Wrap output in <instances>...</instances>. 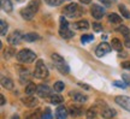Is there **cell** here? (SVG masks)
<instances>
[{"label":"cell","instance_id":"cell-1","mask_svg":"<svg viewBox=\"0 0 130 119\" xmlns=\"http://www.w3.org/2000/svg\"><path fill=\"white\" fill-rule=\"evenodd\" d=\"M83 12H84L83 7H81L79 5L75 4V3L66 5V6L64 7V11H63V13H64L65 16H68L69 18H76V17H79V16L83 14Z\"/></svg>","mask_w":130,"mask_h":119},{"label":"cell","instance_id":"cell-2","mask_svg":"<svg viewBox=\"0 0 130 119\" xmlns=\"http://www.w3.org/2000/svg\"><path fill=\"white\" fill-rule=\"evenodd\" d=\"M17 60H18L19 63H32L35 58H36V54L30 49H22L21 52L17 53Z\"/></svg>","mask_w":130,"mask_h":119},{"label":"cell","instance_id":"cell-3","mask_svg":"<svg viewBox=\"0 0 130 119\" xmlns=\"http://www.w3.org/2000/svg\"><path fill=\"white\" fill-rule=\"evenodd\" d=\"M34 76L36 78H46L48 76V70L45 66L42 60H37L36 65H35V71H34Z\"/></svg>","mask_w":130,"mask_h":119},{"label":"cell","instance_id":"cell-4","mask_svg":"<svg viewBox=\"0 0 130 119\" xmlns=\"http://www.w3.org/2000/svg\"><path fill=\"white\" fill-rule=\"evenodd\" d=\"M23 36L24 35H22V32L17 30V31H13L12 34H10L9 37H7V41L11 45H19V42L22 41Z\"/></svg>","mask_w":130,"mask_h":119},{"label":"cell","instance_id":"cell-5","mask_svg":"<svg viewBox=\"0 0 130 119\" xmlns=\"http://www.w3.org/2000/svg\"><path fill=\"white\" fill-rule=\"evenodd\" d=\"M90 12H92V16H93L95 19H100V18L104 17V14H105V10L102 9L100 5L94 4V5H92Z\"/></svg>","mask_w":130,"mask_h":119},{"label":"cell","instance_id":"cell-6","mask_svg":"<svg viewBox=\"0 0 130 119\" xmlns=\"http://www.w3.org/2000/svg\"><path fill=\"white\" fill-rule=\"evenodd\" d=\"M115 101H116V102L121 106V107L125 108L126 111H129V112H130V97H128V96L119 95V96H117L116 99H115Z\"/></svg>","mask_w":130,"mask_h":119},{"label":"cell","instance_id":"cell-7","mask_svg":"<svg viewBox=\"0 0 130 119\" xmlns=\"http://www.w3.org/2000/svg\"><path fill=\"white\" fill-rule=\"evenodd\" d=\"M110 50H111V46H110L108 43H106V42H102V43H100V45L96 47L95 54H96L98 57H102V55L110 53Z\"/></svg>","mask_w":130,"mask_h":119},{"label":"cell","instance_id":"cell-8","mask_svg":"<svg viewBox=\"0 0 130 119\" xmlns=\"http://www.w3.org/2000/svg\"><path fill=\"white\" fill-rule=\"evenodd\" d=\"M36 93L40 97H47V96H50V94H51V88L48 87V86L41 84V86L37 87Z\"/></svg>","mask_w":130,"mask_h":119},{"label":"cell","instance_id":"cell-9","mask_svg":"<svg viewBox=\"0 0 130 119\" xmlns=\"http://www.w3.org/2000/svg\"><path fill=\"white\" fill-rule=\"evenodd\" d=\"M23 104L27 106V107L34 108L35 106H37L39 101H37V99L36 97H34V96H28V97H24L23 99Z\"/></svg>","mask_w":130,"mask_h":119},{"label":"cell","instance_id":"cell-10","mask_svg":"<svg viewBox=\"0 0 130 119\" xmlns=\"http://www.w3.org/2000/svg\"><path fill=\"white\" fill-rule=\"evenodd\" d=\"M69 113L72 117H78V115H81L82 113H83V108L81 107V106H77V105H72V106H70V108H69Z\"/></svg>","mask_w":130,"mask_h":119},{"label":"cell","instance_id":"cell-11","mask_svg":"<svg viewBox=\"0 0 130 119\" xmlns=\"http://www.w3.org/2000/svg\"><path fill=\"white\" fill-rule=\"evenodd\" d=\"M68 117V110L64 106H59L56 110V118L57 119H66Z\"/></svg>","mask_w":130,"mask_h":119},{"label":"cell","instance_id":"cell-12","mask_svg":"<svg viewBox=\"0 0 130 119\" xmlns=\"http://www.w3.org/2000/svg\"><path fill=\"white\" fill-rule=\"evenodd\" d=\"M101 115H102V118H105V119H111L112 117L116 115V111L112 110V108H108V107H105V108L101 110Z\"/></svg>","mask_w":130,"mask_h":119},{"label":"cell","instance_id":"cell-13","mask_svg":"<svg viewBox=\"0 0 130 119\" xmlns=\"http://www.w3.org/2000/svg\"><path fill=\"white\" fill-rule=\"evenodd\" d=\"M21 14H22V17H23L24 19L30 21V19H32V17L35 16V12H34L32 10H30L29 7H25V9L21 10Z\"/></svg>","mask_w":130,"mask_h":119},{"label":"cell","instance_id":"cell-14","mask_svg":"<svg viewBox=\"0 0 130 119\" xmlns=\"http://www.w3.org/2000/svg\"><path fill=\"white\" fill-rule=\"evenodd\" d=\"M74 28L77 29V30H87L89 28V23H88V21L82 19V21H78V22L74 23Z\"/></svg>","mask_w":130,"mask_h":119},{"label":"cell","instance_id":"cell-15","mask_svg":"<svg viewBox=\"0 0 130 119\" xmlns=\"http://www.w3.org/2000/svg\"><path fill=\"white\" fill-rule=\"evenodd\" d=\"M1 84H3V87L6 88V89H9V90H12L13 87H14V83L12 82V79H11V78L3 77L1 78Z\"/></svg>","mask_w":130,"mask_h":119},{"label":"cell","instance_id":"cell-16","mask_svg":"<svg viewBox=\"0 0 130 119\" xmlns=\"http://www.w3.org/2000/svg\"><path fill=\"white\" fill-rule=\"evenodd\" d=\"M71 96H72L74 101H77L79 104H84V102L87 101V96L83 95V94H81V93H75V94L71 93Z\"/></svg>","mask_w":130,"mask_h":119},{"label":"cell","instance_id":"cell-17","mask_svg":"<svg viewBox=\"0 0 130 119\" xmlns=\"http://www.w3.org/2000/svg\"><path fill=\"white\" fill-rule=\"evenodd\" d=\"M1 7L5 12H11L13 10V6H12V3L10 0H1Z\"/></svg>","mask_w":130,"mask_h":119},{"label":"cell","instance_id":"cell-18","mask_svg":"<svg viewBox=\"0 0 130 119\" xmlns=\"http://www.w3.org/2000/svg\"><path fill=\"white\" fill-rule=\"evenodd\" d=\"M39 39H40V36L37 34H35V32H29V34H25L23 36V40H25L28 42H32L35 40H39Z\"/></svg>","mask_w":130,"mask_h":119},{"label":"cell","instance_id":"cell-19","mask_svg":"<svg viewBox=\"0 0 130 119\" xmlns=\"http://www.w3.org/2000/svg\"><path fill=\"white\" fill-rule=\"evenodd\" d=\"M54 66H56L57 69L60 71V73H63V75H68V73H69V66L65 64V63H60V64H54Z\"/></svg>","mask_w":130,"mask_h":119},{"label":"cell","instance_id":"cell-20","mask_svg":"<svg viewBox=\"0 0 130 119\" xmlns=\"http://www.w3.org/2000/svg\"><path fill=\"white\" fill-rule=\"evenodd\" d=\"M59 34H60L61 37H64V39H71V37L74 36V31H71L70 29H60L59 30Z\"/></svg>","mask_w":130,"mask_h":119},{"label":"cell","instance_id":"cell-21","mask_svg":"<svg viewBox=\"0 0 130 119\" xmlns=\"http://www.w3.org/2000/svg\"><path fill=\"white\" fill-rule=\"evenodd\" d=\"M112 48L118 50V52H122V49H123V45H122L121 40H118V39H112Z\"/></svg>","mask_w":130,"mask_h":119},{"label":"cell","instance_id":"cell-22","mask_svg":"<svg viewBox=\"0 0 130 119\" xmlns=\"http://www.w3.org/2000/svg\"><path fill=\"white\" fill-rule=\"evenodd\" d=\"M37 89V87L34 84V83H29L28 86L25 87V94L27 95H29V96H31L34 93H35V90Z\"/></svg>","mask_w":130,"mask_h":119},{"label":"cell","instance_id":"cell-23","mask_svg":"<svg viewBox=\"0 0 130 119\" xmlns=\"http://www.w3.org/2000/svg\"><path fill=\"white\" fill-rule=\"evenodd\" d=\"M108 21H110L112 24H119L122 22V18L117 13H111L108 16Z\"/></svg>","mask_w":130,"mask_h":119},{"label":"cell","instance_id":"cell-24","mask_svg":"<svg viewBox=\"0 0 130 119\" xmlns=\"http://www.w3.org/2000/svg\"><path fill=\"white\" fill-rule=\"evenodd\" d=\"M39 6H40V0H31L30 3H29L28 7L30 10H32L35 13H36V11L39 10Z\"/></svg>","mask_w":130,"mask_h":119},{"label":"cell","instance_id":"cell-25","mask_svg":"<svg viewBox=\"0 0 130 119\" xmlns=\"http://www.w3.org/2000/svg\"><path fill=\"white\" fill-rule=\"evenodd\" d=\"M63 101H64V99H63L61 95H52L51 96V102L53 105H59Z\"/></svg>","mask_w":130,"mask_h":119},{"label":"cell","instance_id":"cell-26","mask_svg":"<svg viewBox=\"0 0 130 119\" xmlns=\"http://www.w3.org/2000/svg\"><path fill=\"white\" fill-rule=\"evenodd\" d=\"M52 60L54 61V64H60V63H65L64 61V58L61 57V55H59L58 53H53V54L51 55Z\"/></svg>","mask_w":130,"mask_h":119},{"label":"cell","instance_id":"cell-27","mask_svg":"<svg viewBox=\"0 0 130 119\" xmlns=\"http://www.w3.org/2000/svg\"><path fill=\"white\" fill-rule=\"evenodd\" d=\"M119 11H121V13L123 14V17H124V18H128V19L130 18V12L128 11V9H126L124 5H122V4L119 5Z\"/></svg>","mask_w":130,"mask_h":119},{"label":"cell","instance_id":"cell-28","mask_svg":"<svg viewBox=\"0 0 130 119\" xmlns=\"http://www.w3.org/2000/svg\"><path fill=\"white\" fill-rule=\"evenodd\" d=\"M117 31L121 32V34H123L125 37H128V36H129V34H130L129 29H128L125 25H121V27H118V28H117Z\"/></svg>","mask_w":130,"mask_h":119},{"label":"cell","instance_id":"cell-29","mask_svg":"<svg viewBox=\"0 0 130 119\" xmlns=\"http://www.w3.org/2000/svg\"><path fill=\"white\" fill-rule=\"evenodd\" d=\"M0 31H1V35L4 36V35H6V32H7V29H9V25H7V23L5 22V21H1L0 22Z\"/></svg>","mask_w":130,"mask_h":119},{"label":"cell","instance_id":"cell-30","mask_svg":"<svg viewBox=\"0 0 130 119\" xmlns=\"http://www.w3.org/2000/svg\"><path fill=\"white\" fill-rule=\"evenodd\" d=\"M64 82H61V81H58V82L54 83V90L56 92H61V90H64Z\"/></svg>","mask_w":130,"mask_h":119},{"label":"cell","instance_id":"cell-31","mask_svg":"<svg viewBox=\"0 0 130 119\" xmlns=\"http://www.w3.org/2000/svg\"><path fill=\"white\" fill-rule=\"evenodd\" d=\"M95 115H96V111L94 107H90L87 112V118L88 119H92V118H95Z\"/></svg>","mask_w":130,"mask_h":119},{"label":"cell","instance_id":"cell-32","mask_svg":"<svg viewBox=\"0 0 130 119\" xmlns=\"http://www.w3.org/2000/svg\"><path fill=\"white\" fill-rule=\"evenodd\" d=\"M48 5H51V6H58V5H60L63 1L65 0H45Z\"/></svg>","mask_w":130,"mask_h":119},{"label":"cell","instance_id":"cell-33","mask_svg":"<svg viewBox=\"0 0 130 119\" xmlns=\"http://www.w3.org/2000/svg\"><path fill=\"white\" fill-rule=\"evenodd\" d=\"M41 119H52V113H51V110H50V108H46V110H45V112L42 113Z\"/></svg>","mask_w":130,"mask_h":119},{"label":"cell","instance_id":"cell-34","mask_svg":"<svg viewBox=\"0 0 130 119\" xmlns=\"http://www.w3.org/2000/svg\"><path fill=\"white\" fill-rule=\"evenodd\" d=\"M92 40H94L93 35H83V36L81 37V41H82V43H87V42L92 41Z\"/></svg>","mask_w":130,"mask_h":119},{"label":"cell","instance_id":"cell-35","mask_svg":"<svg viewBox=\"0 0 130 119\" xmlns=\"http://www.w3.org/2000/svg\"><path fill=\"white\" fill-rule=\"evenodd\" d=\"M4 55H5V58H11L12 55H14V49L13 48H6Z\"/></svg>","mask_w":130,"mask_h":119},{"label":"cell","instance_id":"cell-36","mask_svg":"<svg viewBox=\"0 0 130 119\" xmlns=\"http://www.w3.org/2000/svg\"><path fill=\"white\" fill-rule=\"evenodd\" d=\"M59 21H60V29H66V28L69 27V23H68V21L61 16L60 18H59Z\"/></svg>","mask_w":130,"mask_h":119},{"label":"cell","instance_id":"cell-37","mask_svg":"<svg viewBox=\"0 0 130 119\" xmlns=\"http://www.w3.org/2000/svg\"><path fill=\"white\" fill-rule=\"evenodd\" d=\"M24 78H25L27 81L29 79V71H28V70L22 71V73H21V79H22V82H24Z\"/></svg>","mask_w":130,"mask_h":119},{"label":"cell","instance_id":"cell-38","mask_svg":"<svg viewBox=\"0 0 130 119\" xmlns=\"http://www.w3.org/2000/svg\"><path fill=\"white\" fill-rule=\"evenodd\" d=\"M93 29L95 30V31H101V30H102V25L100 23L95 22V23H93Z\"/></svg>","mask_w":130,"mask_h":119},{"label":"cell","instance_id":"cell-39","mask_svg":"<svg viewBox=\"0 0 130 119\" xmlns=\"http://www.w3.org/2000/svg\"><path fill=\"white\" fill-rule=\"evenodd\" d=\"M113 84H115L116 87H119V88H125L126 87L124 83H123V82H119V81H115V82H113Z\"/></svg>","mask_w":130,"mask_h":119},{"label":"cell","instance_id":"cell-40","mask_svg":"<svg viewBox=\"0 0 130 119\" xmlns=\"http://www.w3.org/2000/svg\"><path fill=\"white\" fill-rule=\"evenodd\" d=\"M39 115H40V113H39V111H37L36 113H34V114H31V115H30V117H29L28 119H39V118H40Z\"/></svg>","mask_w":130,"mask_h":119},{"label":"cell","instance_id":"cell-41","mask_svg":"<svg viewBox=\"0 0 130 119\" xmlns=\"http://www.w3.org/2000/svg\"><path fill=\"white\" fill-rule=\"evenodd\" d=\"M122 67H124V69H130V61L123 63V64H122Z\"/></svg>","mask_w":130,"mask_h":119},{"label":"cell","instance_id":"cell-42","mask_svg":"<svg viewBox=\"0 0 130 119\" xmlns=\"http://www.w3.org/2000/svg\"><path fill=\"white\" fill-rule=\"evenodd\" d=\"M123 78H124V81H125L128 84H130V77L128 75H123Z\"/></svg>","mask_w":130,"mask_h":119},{"label":"cell","instance_id":"cell-43","mask_svg":"<svg viewBox=\"0 0 130 119\" xmlns=\"http://www.w3.org/2000/svg\"><path fill=\"white\" fill-rule=\"evenodd\" d=\"M124 43H125L126 47H129V48H130V36L126 37V39H125V42H124Z\"/></svg>","mask_w":130,"mask_h":119},{"label":"cell","instance_id":"cell-44","mask_svg":"<svg viewBox=\"0 0 130 119\" xmlns=\"http://www.w3.org/2000/svg\"><path fill=\"white\" fill-rule=\"evenodd\" d=\"M92 0H79V3H82V4H89Z\"/></svg>","mask_w":130,"mask_h":119},{"label":"cell","instance_id":"cell-45","mask_svg":"<svg viewBox=\"0 0 130 119\" xmlns=\"http://www.w3.org/2000/svg\"><path fill=\"white\" fill-rule=\"evenodd\" d=\"M0 99H1V105H5V97H4V95L0 96Z\"/></svg>","mask_w":130,"mask_h":119},{"label":"cell","instance_id":"cell-46","mask_svg":"<svg viewBox=\"0 0 130 119\" xmlns=\"http://www.w3.org/2000/svg\"><path fill=\"white\" fill-rule=\"evenodd\" d=\"M100 1L105 3V4H106V6H110V1H108V0H100Z\"/></svg>","mask_w":130,"mask_h":119},{"label":"cell","instance_id":"cell-47","mask_svg":"<svg viewBox=\"0 0 130 119\" xmlns=\"http://www.w3.org/2000/svg\"><path fill=\"white\" fill-rule=\"evenodd\" d=\"M11 119H19V117H18V115H12V117H11Z\"/></svg>","mask_w":130,"mask_h":119},{"label":"cell","instance_id":"cell-48","mask_svg":"<svg viewBox=\"0 0 130 119\" xmlns=\"http://www.w3.org/2000/svg\"><path fill=\"white\" fill-rule=\"evenodd\" d=\"M17 1H19V3H23L24 0H17Z\"/></svg>","mask_w":130,"mask_h":119}]
</instances>
